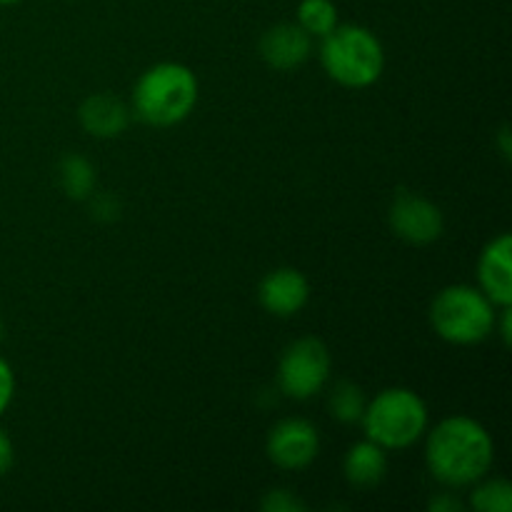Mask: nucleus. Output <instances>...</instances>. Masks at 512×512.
I'll return each instance as SVG.
<instances>
[{"label": "nucleus", "mask_w": 512, "mask_h": 512, "mask_svg": "<svg viewBox=\"0 0 512 512\" xmlns=\"http://www.w3.org/2000/svg\"><path fill=\"white\" fill-rule=\"evenodd\" d=\"M425 460L438 483L465 488L483 480L493 465V440L478 420L455 415L435 425Z\"/></svg>", "instance_id": "obj_1"}, {"label": "nucleus", "mask_w": 512, "mask_h": 512, "mask_svg": "<svg viewBox=\"0 0 512 512\" xmlns=\"http://www.w3.org/2000/svg\"><path fill=\"white\" fill-rule=\"evenodd\" d=\"M198 103V78L180 63H158L140 75L133 93L135 113L143 123L170 128Z\"/></svg>", "instance_id": "obj_2"}, {"label": "nucleus", "mask_w": 512, "mask_h": 512, "mask_svg": "<svg viewBox=\"0 0 512 512\" xmlns=\"http://www.w3.org/2000/svg\"><path fill=\"white\" fill-rule=\"evenodd\" d=\"M320 60L325 73L345 88H368L385 65L380 40L360 25H335L323 38Z\"/></svg>", "instance_id": "obj_3"}, {"label": "nucleus", "mask_w": 512, "mask_h": 512, "mask_svg": "<svg viewBox=\"0 0 512 512\" xmlns=\"http://www.w3.org/2000/svg\"><path fill=\"white\" fill-rule=\"evenodd\" d=\"M360 420L370 443L380 445L383 450H403L425 433L428 410L413 390L388 388L365 405Z\"/></svg>", "instance_id": "obj_4"}, {"label": "nucleus", "mask_w": 512, "mask_h": 512, "mask_svg": "<svg viewBox=\"0 0 512 512\" xmlns=\"http://www.w3.org/2000/svg\"><path fill=\"white\" fill-rule=\"evenodd\" d=\"M435 333L453 345L483 343L495 328L493 303L483 290L470 285H450L435 295L430 305Z\"/></svg>", "instance_id": "obj_5"}, {"label": "nucleus", "mask_w": 512, "mask_h": 512, "mask_svg": "<svg viewBox=\"0 0 512 512\" xmlns=\"http://www.w3.org/2000/svg\"><path fill=\"white\" fill-rule=\"evenodd\" d=\"M330 375L328 348L318 338L295 340L278 368V385L295 400H308L325 388Z\"/></svg>", "instance_id": "obj_6"}, {"label": "nucleus", "mask_w": 512, "mask_h": 512, "mask_svg": "<svg viewBox=\"0 0 512 512\" xmlns=\"http://www.w3.org/2000/svg\"><path fill=\"white\" fill-rule=\"evenodd\" d=\"M390 228L405 243L428 245L443 235V213L430 200L403 190L390 208Z\"/></svg>", "instance_id": "obj_7"}, {"label": "nucleus", "mask_w": 512, "mask_h": 512, "mask_svg": "<svg viewBox=\"0 0 512 512\" xmlns=\"http://www.w3.org/2000/svg\"><path fill=\"white\" fill-rule=\"evenodd\" d=\"M320 448L318 430L300 418H288L268 435V458L283 470H303L315 460Z\"/></svg>", "instance_id": "obj_8"}, {"label": "nucleus", "mask_w": 512, "mask_h": 512, "mask_svg": "<svg viewBox=\"0 0 512 512\" xmlns=\"http://www.w3.org/2000/svg\"><path fill=\"white\" fill-rule=\"evenodd\" d=\"M480 290L485 298L500 308L512 305V238L503 233L495 238L480 255L478 265Z\"/></svg>", "instance_id": "obj_9"}, {"label": "nucleus", "mask_w": 512, "mask_h": 512, "mask_svg": "<svg viewBox=\"0 0 512 512\" xmlns=\"http://www.w3.org/2000/svg\"><path fill=\"white\" fill-rule=\"evenodd\" d=\"M310 298V285L305 275L295 268L273 270L260 285V303L278 318L300 313Z\"/></svg>", "instance_id": "obj_10"}, {"label": "nucleus", "mask_w": 512, "mask_h": 512, "mask_svg": "<svg viewBox=\"0 0 512 512\" xmlns=\"http://www.w3.org/2000/svg\"><path fill=\"white\" fill-rule=\"evenodd\" d=\"M260 55L275 70H293L310 55V35L298 23H280L260 38Z\"/></svg>", "instance_id": "obj_11"}, {"label": "nucleus", "mask_w": 512, "mask_h": 512, "mask_svg": "<svg viewBox=\"0 0 512 512\" xmlns=\"http://www.w3.org/2000/svg\"><path fill=\"white\" fill-rule=\"evenodd\" d=\"M80 123L95 138H115L128 125V108L113 95H90L80 108Z\"/></svg>", "instance_id": "obj_12"}, {"label": "nucleus", "mask_w": 512, "mask_h": 512, "mask_svg": "<svg viewBox=\"0 0 512 512\" xmlns=\"http://www.w3.org/2000/svg\"><path fill=\"white\" fill-rule=\"evenodd\" d=\"M343 468L350 485L370 490L383 483L385 473H388V458H385V450L380 445L365 440V443H358L348 450Z\"/></svg>", "instance_id": "obj_13"}, {"label": "nucleus", "mask_w": 512, "mask_h": 512, "mask_svg": "<svg viewBox=\"0 0 512 512\" xmlns=\"http://www.w3.org/2000/svg\"><path fill=\"white\" fill-rule=\"evenodd\" d=\"M60 185H63L65 193L75 200L90 198L95 188V170L80 155H68V158L60 163Z\"/></svg>", "instance_id": "obj_14"}, {"label": "nucleus", "mask_w": 512, "mask_h": 512, "mask_svg": "<svg viewBox=\"0 0 512 512\" xmlns=\"http://www.w3.org/2000/svg\"><path fill=\"white\" fill-rule=\"evenodd\" d=\"M298 25L310 38H325L338 25V8L333 0H303L298 5Z\"/></svg>", "instance_id": "obj_15"}, {"label": "nucleus", "mask_w": 512, "mask_h": 512, "mask_svg": "<svg viewBox=\"0 0 512 512\" xmlns=\"http://www.w3.org/2000/svg\"><path fill=\"white\" fill-rule=\"evenodd\" d=\"M365 395L358 385L340 383L330 395V413L340 420V423H355L363 418L365 413Z\"/></svg>", "instance_id": "obj_16"}, {"label": "nucleus", "mask_w": 512, "mask_h": 512, "mask_svg": "<svg viewBox=\"0 0 512 512\" xmlns=\"http://www.w3.org/2000/svg\"><path fill=\"white\" fill-rule=\"evenodd\" d=\"M470 505L480 512H512V485L508 480H488L475 490Z\"/></svg>", "instance_id": "obj_17"}, {"label": "nucleus", "mask_w": 512, "mask_h": 512, "mask_svg": "<svg viewBox=\"0 0 512 512\" xmlns=\"http://www.w3.org/2000/svg\"><path fill=\"white\" fill-rule=\"evenodd\" d=\"M260 508L265 512H303L305 503L295 498L290 490H270L265 498L260 500Z\"/></svg>", "instance_id": "obj_18"}, {"label": "nucleus", "mask_w": 512, "mask_h": 512, "mask_svg": "<svg viewBox=\"0 0 512 512\" xmlns=\"http://www.w3.org/2000/svg\"><path fill=\"white\" fill-rule=\"evenodd\" d=\"M13 393H15V375L13 370H10V365L0 358V415L8 410L10 400H13Z\"/></svg>", "instance_id": "obj_19"}, {"label": "nucleus", "mask_w": 512, "mask_h": 512, "mask_svg": "<svg viewBox=\"0 0 512 512\" xmlns=\"http://www.w3.org/2000/svg\"><path fill=\"white\" fill-rule=\"evenodd\" d=\"M10 465H13V443H10L8 435L0 430V478L8 473Z\"/></svg>", "instance_id": "obj_20"}, {"label": "nucleus", "mask_w": 512, "mask_h": 512, "mask_svg": "<svg viewBox=\"0 0 512 512\" xmlns=\"http://www.w3.org/2000/svg\"><path fill=\"white\" fill-rule=\"evenodd\" d=\"M93 210L98 218H105V220H110L118 215V205H115V200L110 198V195H100V198H95Z\"/></svg>", "instance_id": "obj_21"}, {"label": "nucleus", "mask_w": 512, "mask_h": 512, "mask_svg": "<svg viewBox=\"0 0 512 512\" xmlns=\"http://www.w3.org/2000/svg\"><path fill=\"white\" fill-rule=\"evenodd\" d=\"M430 510L435 512H443V510H460V503L453 498V495H440V498L430 500Z\"/></svg>", "instance_id": "obj_22"}, {"label": "nucleus", "mask_w": 512, "mask_h": 512, "mask_svg": "<svg viewBox=\"0 0 512 512\" xmlns=\"http://www.w3.org/2000/svg\"><path fill=\"white\" fill-rule=\"evenodd\" d=\"M13 3H18V0H0V5H13Z\"/></svg>", "instance_id": "obj_23"}, {"label": "nucleus", "mask_w": 512, "mask_h": 512, "mask_svg": "<svg viewBox=\"0 0 512 512\" xmlns=\"http://www.w3.org/2000/svg\"><path fill=\"white\" fill-rule=\"evenodd\" d=\"M0 338H3V323H0Z\"/></svg>", "instance_id": "obj_24"}]
</instances>
